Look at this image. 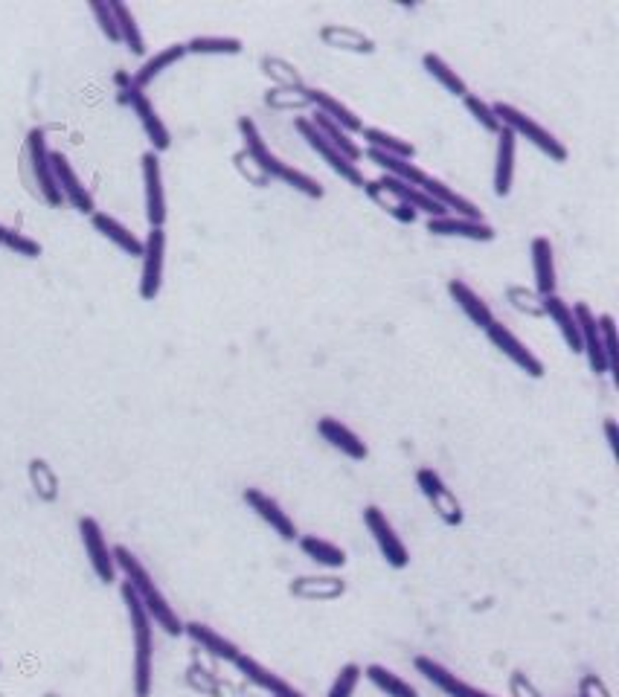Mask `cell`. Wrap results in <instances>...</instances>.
<instances>
[{
  "mask_svg": "<svg viewBox=\"0 0 619 697\" xmlns=\"http://www.w3.org/2000/svg\"><path fill=\"white\" fill-rule=\"evenodd\" d=\"M288 593L306 602H335L346 593V581L338 576H300L288 584Z\"/></svg>",
  "mask_w": 619,
  "mask_h": 697,
  "instance_id": "obj_25",
  "label": "cell"
},
{
  "mask_svg": "<svg viewBox=\"0 0 619 697\" xmlns=\"http://www.w3.org/2000/svg\"><path fill=\"white\" fill-rule=\"evenodd\" d=\"M303 96H306V102H309L317 114H323L326 120L335 122L338 128H343V131L349 134V137L364 131V120H361L346 102H341L338 96H332V93L323 91V88H303Z\"/></svg>",
  "mask_w": 619,
  "mask_h": 697,
  "instance_id": "obj_15",
  "label": "cell"
},
{
  "mask_svg": "<svg viewBox=\"0 0 619 697\" xmlns=\"http://www.w3.org/2000/svg\"><path fill=\"white\" fill-rule=\"evenodd\" d=\"M300 549L309 555L311 561H317L320 567H329V570H341V567H346V561H349L341 546L329 544V541H323L317 535H303L300 538Z\"/></svg>",
  "mask_w": 619,
  "mask_h": 697,
  "instance_id": "obj_39",
  "label": "cell"
},
{
  "mask_svg": "<svg viewBox=\"0 0 619 697\" xmlns=\"http://www.w3.org/2000/svg\"><path fill=\"white\" fill-rule=\"evenodd\" d=\"M236 128H239V134H242V140H245V149H242V152L248 154L250 160H253V163H256L265 175H268V178H277L282 160L268 149V143H265V137L259 134L256 122L250 120V117H239Z\"/></svg>",
  "mask_w": 619,
  "mask_h": 697,
  "instance_id": "obj_24",
  "label": "cell"
},
{
  "mask_svg": "<svg viewBox=\"0 0 619 697\" xmlns=\"http://www.w3.org/2000/svg\"><path fill=\"white\" fill-rule=\"evenodd\" d=\"M233 666L239 668L245 677H248L253 686H259V689H265L271 697H306L300 689H294L288 680H282L279 674H274L271 668H265L262 663H256L253 657H248V654H242Z\"/></svg>",
  "mask_w": 619,
  "mask_h": 697,
  "instance_id": "obj_26",
  "label": "cell"
},
{
  "mask_svg": "<svg viewBox=\"0 0 619 697\" xmlns=\"http://www.w3.org/2000/svg\"><path fill=\"white\" fill-rule=\"evenodd\" d=\"M120 596L128 610L131 622V639H134V697L152 695L155 680V622L149 619L146 607L140 605L137 593L128 587V581L120 584Z\"/></svg>",
  "mask_w": 619,
  "mask_h": 697,
  "instance_id": "obj_2",
  "label": "cell"
},
{
  "mask_svg": "<svg viewBox=\"0 0 619 697\" xmlns=\"http://www.w3.org/2000/svg\"><path fill=\"white\" fill-rule=\"evenodd\" d=\"M294 128H297V134L306 140V146H309L311 152L317 154V157H320V160H323V163L335 172V175H341V181L352 183V186H358V189L364 186L367 178H364L361 166H358V163H349V160H346V157H343V154L338 152V149H335V146H332V143H329V140L317 131V128H314V125H311L309 117H297V120H294Z\"/></svg>",
  "mask_w": 619,
  "mask_h": 697,
  "instance_id": "obj_5",
  "label": "cell"
},
{
  "mask_svg": "<svg viewBox=\"0 0 619 697\" xmlns=\"http://www.w3.org/2000/svg\"><path fill=\"white\" fill-rule=\"evenodd\" d=\"M463 102H465V111L474 117V120L480 122V128L483 131H489V134H500V122H497V117H495V111H492V105L480 96V93H465L463 96Z\"/></svg>",
  "mask_w": 619,
  "mask_h": 697,
  "instance_id": "obj_44",
  "label": "cell"
},
{
  "mask_svg": "<svg viewBox=\"0 0 619 697\" xmlns=\"http://www.w3.org/2000/svg\"><path fill=\"white\" fill-rule=\"evenodd\" d=\"M492 111H495L497 122H500L503 128H509L518 140L532 143L538 152L547 154L553 163H567V157H570L567 146L558 140L553 131H547L544 125H538L532 117H527L521 108H515V105H509V102H495Z\"/></svg>",
  "mask_w": 619,
  "mask_h": 697,
  "instance_id": "obj_3",
  "label": "cell"
},
{
  "mask_svg": "<svg viewBox=\"0 0 619 697\" xmlns=\"http://www.w3.org/2000/svg\"><path fill=\"white\" fill-rule=\"evenodd\" d=\"M422 189L434 198L436 204L448 213V210H454V215L457 218H468V221H486L483 218V210L474 204V201H468L465 195H460V192H454L448 183H442V181H436V178H431L428 175V181L422 183Z\"/></svg>",
  "mask_w": 619,
  "mask_h": 697,
  "instance_id": "obj_29",
  "label": "cell"
},
{
  "mask_svg": "<svg viewBox=\"0 0 619 697\" xmlns=\"http://www.w3.org/2000/svg\"><path fill=\"white\" fill-rule=\"evenodd\" d=\"M184 634L192 639L195 645H201V651H207V654H210V657H216V660L236 663V660L242 657V651H239V645H236V642L224 639L221 634H216L210 625H204V622H186Z\"/></svg>",
  "mask_w": 619,
  "mask_h": 697,
  "instance_id": "obj_27",
  "label": "cell"
},
{
  "mask_svg": "<svg viewBox=\"0 0 619 697\" xmlns=\"http://www.w3.org/2000/svg\"><path fill=\"white\" fill-rule=\"evenodd\" d=\"M541 314H547L556 323L558 334L567 343V349L582 355V340H579V326H576V317H573V305L564 303L558 294H550V297H541Z\"/></svg>",
  "mask_w": 619,
  "mask_h": 697,
  "instance_id": "obj_28",
  "label": "cell"
},
{
  "mask_svg": "<svg viewBox=\"0 0 619 697\" xmlns=\"http://www.w3.org/2000/svg\"><path fill=\"white\" fill-rule=\"evenodd\" d=\"M361 677H364V668L358 666V663H346L338 671V677H335V683H332V689H329L326 697H352L355 689H358V683H361Z\"/></svg>",
  "mask_w": 619,
  "mask_h": 697,
  "instance_id": "obj_45",
  "label": "cell"
},
{
  "mask_svg": "<svg viewBox=\"0 0 619 697\" xmlns=\"http://www.w3.org/2000/svg\"><path fill=\"white\" fill-rule=\"evenodd\" d=\"M317 433L323 436V442H329L335 451H341L343 456H349L355 462H364L370 456V448L364 445V439L352 427L343 425L341 419H335V416L317 419Z\"/></svg>",
  "mask_w": 619,
  "mask_h": 697,
  "instance_id": "obj_19",
  "label": "cell"
},
{
  "mask_svg": "<svg viewBox=\"0 0 619 697\" xmlns=\"http://www.w3.org/2000/svg\"><path fill=\"white\" fill-rule=\"evenodd\" d=\"M605 436H608L611 454H614V459H617L619 456V430H617V422H614V419H605Z\"/></svg>",
  "mask_w": 619,
  "mask_h": 697,
  "instance_id": "obj_52",
  "label": "cell"
},
{
  "mask_svg": "<svg viewBox=\"0 0 619 697\" xmlns=\"http://www.w3.org/2000/svg\"><path fill=\"white\" fill-rule=\"evenodd\" d=\"M425 230L431 236H445V239H468V242H495L497 230L489 221H468L457 215H442V218H428Z\"/></svg>",
  "mask_w": 619,
  "mask_h": 697,
  "instance_id": "obj_16",
  "label": "cell"
},
{
  "mask_svg": "<svg viewBox=\"0 0 619 697\" xmlns=\"http://www.w3.org/2000/svg\"><path fill=\"white\" fill-rule=\"evenodd\" d=\"M573 317L579 326V340H582V355L588 358V366L593 375H605L608 372V358H605V346H602V334L596 314L590 311L588 303L573 305Z\"/></svg>",
  "mask_w": 619,
  "mask_h": 697,
  "instance_id": "obj_13",
  "label": "cell"
},
{
  "mask_svg": "<svg viewBox=\"0 0 619 697\" xmlns=\"http://www.w3.org/2000/svg\"><path fill=\"white\" fill-rule=\"evenodd\" d=\"M515 157H518V137L509 128H500L495 152V178H492L497 198H506L512 192V183H515Z\"/></svg>",
  "mask_w": 619,
  "mask_h": 697,
  "instance_id": "obj_22",
  "label": "cell"
},
{
  "mask_svg": "<svg viewBox=\"0 0 619 697\" xmlns=\"http://www.w3.org/2000/svg\"><path fill=\"white\" fill-rule=\"evenodd\" d=\"M416 483L422 488L425 500L431 503V509L445 526H460L465 520L463 503L457 500V494L445 485V480L439 477V471L434 468H419L416 471Z\"/></svg>",
  "mask_w": 619,
  "mask_h": 697,
  "instance_id": "obj_6",
  "label": "cell"
},
{
  "mask_svg": "<svg viewBox=\"0 0 619 697\" xmlns=\"http://www.w3.org/2000/svg\"><path fill=\"white\" fill-rule=\"evenodd\" d=\"M448 294H451V300L460 305V311H463L465 317H468L477 329L486 332V329L495 323V314H492L489 303H486L468 282H463V279H448Z\"/></svg>",
  "mask_w": 619,
  "mask_h": 697,
  "instance_id": "obj_23",
  "label": "cell"
},
{
  "mask_svg": "<svg viewBox=\"0 0 619 697\" xmlns=\"http://www.w3.org/2000/svg\"><path fill=\"white\" fill-rule=\"evenodd\" d=\"M361 137H364L367 149H372V152L402 157V160H413V157H416V146H413L410 140H402V137H396V134H390V131H384V128L364 125Z\"/></svg>",
  "mask_w": 619,
  "mask_h": 697,
  "instance_id": "obj_33",
  "label": "cell"
},
{
  "mask_svg": "<svg viewBox=\"0 0 619 697\" xmlns=\"http://www.w3.org/2000/svg\"><path fill=\"white\" fill-rule=\"evenodd\" d=\"M79 535H82V544H85V552H88V561H91V570L96 573V578L102 584H114L117 564H114L111 546L105 541V532H102L99 520L91 515L79 517Z\"/></svg>",
  "mask_w": 619,
  "mask_h": 697,
  "instance_id": "obj_10",
  "label": "cell"
},
{
  "mask_svg": "<svg viewBox=\"0 0 619 697\" xmlns=\"http://www.w3.org/2000/svg\"><path fill=\"white\" fill-rule=\"evenodd\" d=\"M309 122L317 128V131H320V134H323V137H326V140H329V143H332V146H335V149H338V152L343 154V157H346V160H349V163H358V160L364 157V149H361V146H358V143H355V140L343 131V128H338L332 120H326L323 114H317V111H314V114L309 117Z\"/></svg>",
  "mask_w": 619,
  "mask_h": 697,
  "instance_id": "obj_35",
  "label": "cell"
},
{
  "mask_svg": "<svg viewBox=\"0 0 619 697\" xmlns=\"http://www.w3.org/2000/svg\"><path fill=\"white\" fill-rule=\"evenodd\" d=\"M91 224L96 233H102L108 242L117 244L125 256H134V259H140V256H143V242H140V239H137L128 227H125V224H120L114 215L99 213V210H96V213L91 215Z\"/></svg>",
  "mask_w": 619,
  "mask_h": 697,
  "instance_id": "obj_30",
  "label": "cell"
},
{
  "mask_svg": "<svg viewBox=\"0 0 619 697\" xmlns=\"http://www.w3.org/2000/svg\"><path fill=\"white\" fill-rule=\"evenodd\" d=\"M27 163H30L32 181L38 186V195L50 204V207H62L64 198L56 186V175H53V163H50V149H47V134L44 128H32L27 134Z\"/></svg>",
  "mask_w": 619,
  "mask_h": 697,
  "instance_id": "obj_4",
  "label": "cell"
},
{
  "mask_svg": "<svg viewBox=\"0 0 619 697\" xmlns=\"http://www.w3.org/2000/svg\"><path fill=\"white\" fill-rule=\"evenodd\" d=\"M50 163H53L56 186H59V192H62L64 201H67L73 210H79L82 215L96 213L91 189H88V186L82 183V178L76 175V169L70 166V160H67L62 152H50Z\"/></svg>",
  "mask_w": 619,
  "mask_h": 697,
  "instance_id": "obj_11",
  "label": "cell"
},
{
  "mask_svg": "<svg viewBox=\"0 0 619 697\" xmlns=\"http://www.w3.org/2000/svg\"><path fill=\"white\" fill-rule=\"evenodd\" d=\"M143 271H140V300L155 303L163 288V268H166V230H149L143 242Z\"/></svg>",
  "mask_w": 619,
  "mask_h": 697,
  "instance_id": "obj_9",
  "label": "cell"
},
{
  "mask_svg": "<svg viewBox=\"0 0 619 697\" xmlns=\"http://www.w3.org/2000/svg\"><path fill=\"white\" fill-rule=\"evenodd\" d=\"M242 50V38L233 35H195L192 41H186V53L195 56H239Z\"/></svg>",
  "mask_w": 619,
  "mask_h": 697,
  "instance_id": "obj_36",
  "label": "cell"
},
{
  "mask_svg": "<svg viewBox=\"0 0 619 697\" xmlns=\"http://www.w3.org/2000/svg\"><path fill=\"white\" fill-rule=\"evenodd\" d=\"M111 555H114L117 570H123L128 587L137 593L140 605L146 607L149 619L155 622L157 628H163L169 637H181V634H184V622L178 619V613H175L172 605L166 602V596L160 593V587L155 584V578L149 576V570L143 567V561H140V558H137V555L123 544L114 546V549H111Z\"/></svg>",
  "mask_w": 619,
  "mask_h": 697,
  "instance_id": "obj_1",
  "label": "cell"
},
{
  "mask_svg": "<svg viewBox=\"0 0 619 697\" xmlns=\"http://www.w3.org/2000/svg\"><path fill=\"white\" fill-rule=\"evenodd\" d=\"M265 105L277 108V111H294V108H309L303 91H285V88H274L265 93Z\"/></svg>",
  "mask_w": 619,
  "mask_h": 697,
  "instance_id": "obj_47",
  "label": "cell"
},
{
  "mask_svg": "<svg viewBox=\"0 0 619 697\" xmlns=\"http://www.w3.org/2000/svg\"><path fill=\"white\" fill-rule=\"evenodd\" d=\"M277 181H282L285 186H291V189H297V192H300V195H306V198H314V201H320V198L326 195L323 183L317 181V178H311V175H306V172H300V169H294V166H288V163H282V166H279Z\"/></svg>",
  "mask_w": 619,
  "mask_h": 697,
  "instance_id": "obj_41",
  "label": "cell"
},
{
  "mask_svg": "<svg viewBox=\"0 0 619 697\" xmlns=\"http://www.w3.org/2000/svg\"><path fill=\"white\" fill-rule=\"evenodd\" d=\"M6 230H9V227H3V224H0V244H3V239H6Z\"/></svg>",
  "mask_w": 619,
  "mask_h": 697,
  "instance_id": "obj_53",
  "label": "cell"
},
{
  "mask_svg": "<svg viewBox=\"0 0 619 697\" xmlns=\"http://www.w3.org/2000/svg\"><path fill=\"white\" fill-rule=\"evenodd\" d=\"M486 337H489V343L495 346L497 352L503 355V358H509L512 364L518 366L521 372H527L529 378H544V364H541V358L529 349L527 343L518 337V334L512 332L509 326H503L500 320H495L489 329H486Z\"/></svg>",
  "mask_w": 619,
  "mask_h": 697,
  "instance_id": "obj_8",
  "label": "cell"
},
{
  "mask_svg": "<svg viewBox=\"0 0 619 697\" xmlns=\"http://www.w3.org/2000/svg\"><path fill=\"white\" fill-rule=\"evenodd\" d=\"M509 297H512V305L518 311H529V314H541V300L535 303L532 294H524V288H509Z\"/></svg>",
  "mask_w": 619,
  "mask_h": 697,
  "instance_id": "obj_51",
  "label": "cell"
},
{
  "mask_svg": "<svg viewBox=\"0 0 619 697\" xmlns=\"http://www.w3.org/2000/svg\"><path fill=\"white\" fill-rule=\"evenodd\" d=\"M262 67H265V76L271 82H277V88H285V91H303L306 88L303 79H300V73H297V67L288 64V61L262 59Z\"/></svg>",
  "mask_w": 619,
  "mask_h": 697,
  "instance_id": "obj_42",
  "label": "cell"
},
{
  "mask_svg": "<svg viewBox=\"0 0 619 697\" xmlns=\"http://www.w3.org/2000/svg\"><path fill=\"white\" fill-rule=\"evenodd\" d=\"M367 160L375 163V166H378L387 178H396V181L410 183V186H422V183L428 181V172H425V169H419L413 160L390 157V154L372 152V149H367Z\"/></svg>",
  "mask_w": 619,
  "mask_h": 697,
  "instance_id": "obj_32",
  "label": "cell"
},
{
  "mask_svg": "<svg viewBox=\"0 0 619 697\" xmlns=\"http://www.w3.org/2000/svg\"><path fill=\"white\" fill-rule=\"evenodd\" d=\"M186 56V44H169V47H163L160 53H155L152 59H146V64L134 73V79H131V88H137V91H146L152 82H155L157 76L166 70V67H172V64H178V61Z\"/></svg>",
  "mask_w": 619,
  "mask_h": 697,
  "instance_id": "obj_31",
  "label": "cell"
},
{
  "mask_svg": "<svg viewBox=\"0 0 619 697\" xmlns=\"http://www.w3.org/2000/svg\"><path fill=\"white\" fill-rule=\"evenodd\" d=\"M3 247L12 250V253H18V256H27V259H38L41 256V244L27 239L24 233H15V230H6Z\"/></svg>",
  "mask_w": 619,
  "mask_h": 697,
  "instance_id": "obj_49",
  "label": "cell"
},
{
  "mask_svg": "<svg viewBox=\"0 0 619 697\" xmlns=\"http://www.w3.org/2000/svg\"><path fill=\"white\" fill-rule=\"evenodd\" d=\"M108 3H111V12H114V18H117L120 41L128 47V53H131V56H146V38H143V32H140V24H137L134 12H131L125 3H120V0H108Z\"/></svg>",
  "mask_w": 619,
  "mask_h": 697,
  "instance_id": "obj_34",
  "label": "cell"
},
{
  "mask_svg": "<svg viewBox=\"0 0 619 697\" xmlns=\"http://www.w3.org/2000/svg\"><path fill=\"white\" fill-rule=\"evenodd\" d=\"M422 67H425L428 76H434V82H439L448 93H454V96H460V99H463L465 93H471L463 76H460L448 61L442 59L439 53H425V56H422Z\"/></svg>",
  "mask_w": 619,
  "mask_h": 697,
  "instance_id": "obj_38",
  "label": "cell"
},
{
  "mask_svg": "<svg viewBox=\"0 0 619 697\" xmlns=\"http://www.w3.org/2000/svg\"><path fill=\"white\" fill-rule=\"evenodd\" d=\"M125 93H128V105H131V111L137 114V120H140L143 131H146V137H149V143H152V152L155 154L166 152V149L172 146V134H169V128H166V122L157 117L152 99L146 96V91H137V88H128Z\"/></svg>",
  "mask_w": 619,
  "mask_h": 697,
  "instance_id": "obj_18",
  "label": "cell"
},
{
  "mask_svg": "<svg viewBox=\"0 0 619 697\" xmlns=\"http://www.w3.org/2000/svg\"><path fill=\"white\" fill-rule=\"evenodd\" d=\"M413 666H416V671L431 683V686H436L442 695L448 697H495L492 692H483V689H474V686H468L465 680H460L454 671H448V668L442 666V663H436L434 657H416L413 660Z\"/></svg>",
  "mask_w": 619,
  "mask_h": 697,
  "instance_id": "obj_17",
  "label": "cell"
},
{
  "mask_svg": "<svg viewBox=\"0 0 619 697\" xmlns=\"http://www.w3.org/2000/svg\"><path fill=\"white\" fill-rule=\"evenodd\" d=\"M88 6H91L93 18H96L102 35H105L108 41L117 44V41H120V32H117V18H114V12H111V3H105V0H91Z\"/></svg>",
  "mask_w": 619,
  "mask_h": 697,
  "instance_id": "obj_48",
  "label": "cell"
},
{
  "mask_svg": "<svg viewBox=\"0 0 619 697\" xmlns=\"http://www.w3.org/2000/svg\"><path fill=\"white\" fill-rule=\"evenodd\" d=\"M364 526H367V532H370L372 541H375V546H378L381 558L387 561V567H393V570H404V567L410 564V552H407V546L402 544V538L396 535L393 523L387 520V515H384L378 506H367V509H364Z\"/></svg>",
  "mask_w": 619,
  "mask_h": 697,
  "instance_id": "obj_7",
  "label": "cell"
},
{
  "mask_svg": "<svg viewBox=\"0 0 619 697\" xmlns=\"http://www.w3.org/2000/svg\"><path fill=\"white\" fill-rule=\"evenodd\" d=\"M532 273H535V291L538 297H550L556 294L558 273H556V253H553V242L547 236H535L532 239Z\"/></svg>",
  "mask_w": 619,
  "mask_h": 697,
  "instance_id": "obj_21",
  "label": "cell"
},
{
  "mask_svg": "<svg viewBox=\"0 0 619 697\" xmlns=\"http://www.w3.org/2000/svg\"><path fill=\"white\" fill-rule=\"evenodd\" d=\"M364 677L370 680L378 692H384L387 697H419V692H416L407 680H402L399 674H393L390 668L378 666V663L364 668Z\"/></svg>",
  "mask_w": 619,
  "mask_h": 697,
  "instance_id": "obj_40",
  "label": "cell"
},
{
  "mask_svg": "<svg viewBox=\"0 0 619 697\" xmlns=\"http://www.w3.org/2000/svg\"><path fill=\"white\" fill-rule=\"evenodd\" d=\"M242 500L248 503L250 512H256L259 520H265V523L277 532L282 541H297V538H300V535H297V523L288 517V512H282V506H279L274 497H268L262 488H245V491H242Z\"/></svg>",
  "mask_w": 619,
  "mask_h": 697,
  "instance_id": "obj_14",
  "label": "cell"
},
{
  "mask_svg": "<svg viewBox=\"0 0 619 697\" xmlns=\"http://www.w3.org/2000/svg\"><path fill=\"white\" fill-rule=\"evenodd\" d=\"M599 323V334H602V346H605V358H608V372L619 378V364H617V343H614V317L611 314H599L596 317Z\"/></svg>",
  "mask_w": 619,
  "mask_h": 697,
  "instance_id": "obj_46",
  "label": "cell"
},
{
  "mask_svg": "<svg viewBox=\"0 0 619 697\" xmlns=\"http://www.w3.org/2000/svg\"><path fill=\"white\" fill-rule=\"evenodd\" d=\"M143 169V186H146V218L149 227L160 230L166 224V189H163V172H160V157L155 152H146L140 157Z\"/></svg>",
  "mask_w": 619,
  "mask_h": 697,
  "instance_id": "obj_12",
  "label": "cell"
},
{
  "mask_svg": "<svg viewBox=\"0 0 619 697\" xmlns=\"http://www.w3.org/2000/svg\"><path fill=\"white\" fill-rule=\"evenodd\" d=\"M579 697H611V689L605 686L602 677L596 674H585L582 683H579Z\"/></svg>",
  "mask_w": 619,
  "mask_h": 697,
  "instance_id": "obj_50",
  "label": "cell"
},
{
  "mask_svg": "<svg viewBox=\"0 0 619 697\" xmlns=\"http://www.w3.org/2000/svg\"><path fill=\"white\" fill-rule=\"evenodd\" d=\"M30 480L35 485V494L47 503H53L59 497V480L53 474V468L44 459H32L30 462Z\"/></svg>",
  "mask_w": 619,
  "mask_h": 697,
  "instance_id": "obj_43",
  "label": "cell"
},
{
  "mask_svg": "<svg viewBox=\"0 0 619 697\" xmlns=\"http://www.w3.org/2000/svg\"><path fill=\"white\" fill-rule=\"evenodd\" d=\"M361 189H364V192L370 195L372 204H378V207H381L384 213L393 215L396 221H402V224H413V221L419 218V215L413 213V210H410V207L404 204L399 195H393V192H390L387 186H381V183H378V181H364V186H361Z\"/></svg>",
  "mask_w": 619,
  "mask_h": 697,
  "instance_id": "obj_37",
  "label": "cell"
},
{
  "mask_svg": "<svg viewBox=\"0 0 619 697\" xmlns=\"http://www.w3.org/2000/svg\"><path fill=\"white\" fill-rule=\"evenodd\" d=\"M317 38L332 50L355 53V56H372L378 50L367 32H361L358 27H349V24H326V27H320Z\"/></svg>",
  "mask_w": 619,
  "mask_h": 697,
  "instance_id": "obj_20",
  "label": "cell"
}]
</instances>
